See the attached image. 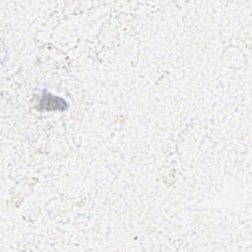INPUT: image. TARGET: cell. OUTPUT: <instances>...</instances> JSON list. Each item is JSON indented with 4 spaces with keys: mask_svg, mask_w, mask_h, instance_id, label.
<instances>
[{
    "mask_svg": "<svg viewBox=\"0 0 252 252\" xmlns=\"http://www.w3.org/2000/svg\"><path fill=\"white\" fill-rule=\"evenodd\" d=\"M40 108L45 109L47 111L56 109L64 110L67 108V103L63 98L55 96L48 92H44L40 99Z\"/></svg>",
    "mask_w": 252,
    "mask_h": 252,
    "instance_id": "6da1fadb",
    "label": "cell"
}]
</instances>
